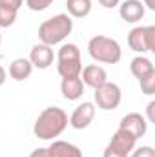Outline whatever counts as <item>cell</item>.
<instances>
[{"instance_id":"6da1fadb","label":"cell","mask_w":155,"mask_h":157,"mask_svg":"<svg viewBox=\"0 0 155 157\" xmlns=\"http://www.w3.org/2000/svg\"><path fill=\"white\" fill-rule=\"evenodd\" d=\"M68 113L62 108L49 106L39 113L33 126V133L42 141H55V137H59L68 128Z\"/></svg>"},{"instance_id":"7a4b0ae2","label":"cell","mask_w":155,"mask_h":157,"mask_svg":"<svg viewBox=\"0 0 155 157\" xmlns=\"http://www.w3.org/2000/svg\"><path fill=\"white\" fill-rule=\"evenodd\" d=\"M73 31V20L68 13H59L39 26V40L46 46H57L68 39Z\"/></svg>"},{"instance_id":"3957f363","label":"cell","mask_w":155,"mask_h":157,"mask_svg":"<svg viewBox=\"0 0 155 157\" xmlns=\"http://www.w3.org/2000/svg\"><path fill=\"white\" fill-rule=\"evenodd\" d=\"M88 53L93 60L102 64H117L122 59V48L115 39L106 35H95L88 42Z\"/></svg>"},{"instance_id":"277c9868","label":"cell","mask_w":155,"mask_h":157,"mask_svg":"<svg viewBox=\"0 0 155 157\" xmlns=\"http://www.w3.org/2000/svg\"><path fill=\"white\" fill-rule=\"evenodd\" d=\"M57 71L62 78L80 77L82 71V57L77 44H62L57 53Z\"/></svg>"},{"instance_id":"5b68a950","label":"cell","mask_w":155,"mask_h":157,"mask_svg":"<svg viewBox=\"0 0 155 157\" xmlns=\"http://www.w3.org/2000/svg\"><path fill=\"white\" fill-rule=\"evenodd\" d=\"M128 46L131 51L142 55L155 51V26H137L128 33Z\"/></svg>"},{"instance_id":"8992f818","label":"cell","mask_w":155,"mask_h":157,"mask_svg":"<svg viewBox=\"0 0 155 157\" xmlns=\"http://www.w3.org/2000/svg\"><path fill=\"white\" fill-rule=\"evenodd\" d=\"M95 106L104 110V112H112V110H117L120 101H122V90L120 86L115 84V82H106L102 84L100 88L95 90Z\"/></svg>"},{"instance_id":"52a82bcc","label":"cell","mask_w":155,"mask_h":157,"mask_svg":"<svg viewBox=\"0 0 155 157\" xmlns=\"http://www.w3.org/2000/svg\"><path fill=\"white\" fill-rule=\"evenodd\" d=\"M95 112H97V106H95L93 102L86 101V102L78 104L77 108L73 110V113H71V117L68 119V122H70V126L75 128V130H84V128H88V126L93 122Z\"/></svg>"},{"instance_id":"ba28073f","label":"cell","mask_w":155,"mask_h":157,"mask_svg":"<svg viewBox=\"0 0 155 157\" xmlns=\"http://www.w3.org/2000/svg\"><path fill=\"white\" fill-rule=\"evenodd\" d=\"M119 128L130 132V133L139 141V139L144 137L146 132H148V121H146L144 115H141V113H137V112H131V113H128V115H124V117L120 119Z\"/></svg>"},{"instance_id":"9c48e42d","label":"cell","mask_w":155,"mask_h":157,"mask_svg":"<svg viewBox=\"0 0 155 157\" xmlns=\"http://www.w3.org/2000/svg\"><path fill=\"white\" fill-rule=\"evenodd\" d=\"M55 60V53L51 49V46H46V44H35L29 51V62L33 64V68H39V70H47Z\"/></svg>"},{"instance_id":"30bf717a","label":"cell","mask_w":155,"mask_h":157,"mask_svg":"<svg viewBox=\"0 0 155 157\" xmlns=\"http://www.w3.org/2000/svg\"><path fill=\"white\" fill-rule=\"evenodd\" d=\"M144 13H146V7L141 0H124L119 6V15L128 24H135V22L142 20Z\"/></svg>"},{"instance_id":"8fae6325","label":"cell","mask_w":155,"mask_h":157,"mask_svg":"<svg viewBox=\"0 0 155 157\" xmlns=\"http://www.w3.org/2000/svg\"><path fill=\"white\" fill-rule=\"evenodd\" d=\"M80 78H82L84 86H89V88L97 90V88H100L102 84L108 82V73H106V70H104L102 66H99V64H89V66L82 68Z\"/></svg>"},{"instance_id":"7c38bea8","label":"cell","mask_w":155,"mask_h":157,"mask_svg":"<svg viewBox=\"0 0 155 157\" xmlns=\"http://www.w3.org/2000/svg\"><path fill=\"white\" fill-rule=\"evenodd\" d=\"M84 82L80 77H68L62 78L60 82V91H62V97L68 99V101H78L82 95H84Z\"/></svg>"},{"instance_id":"4fadbf2b","label":"cell","mask_w":155,"mask_h":157,"mask_svg":"<svg viewBox=\"0 0 155 157\" xmlns=\"http://www.w3.org/2000/svg\"><path fill=\"white\" fill-rule=\"evenodd\" d=\"M47 152L51 154V157H82V150L77 144L68 143V141H60V139H55L47 146Z\"/></svg>"},{"instance_id":"5bb4252c","label":"cell","mask_w":155,"mask_h":157,"mask_svg":"<svg viewBox=\"0 0 155 157\" xmlns=\"http://www.w3.org/2000/svg\"><path fill=\"white\" fill-rule=\"evenodd\" d=\"M33 73V64L29 62V59H15L11 64H9V77L17 82H22L26 78H29V75Z\"/></svg>"},{"instance_id":"9a60e30c","label":"cell","mask_w":155,"mask_h":157,"mask_svg":"<svg viewBox=\"0 0 155 157\" xmlns=\"http://www.w3.org/2000/svg\"><path fill=\"white\" fill-rule=\"evenodd\" d=\"M130 71H131V75L137 78V80H141L142 77H146L148 73L155 71V66L148 57L137 55V57H133L131 62H130Z\"/></svg>"},{"instance_id":"2e32d148","label":"cell","mask_w":155,"mask_h":157,"mask_svg":"<svg viewBox=\"0 0 155 157\" xmlns=\"http://www.w3.org/2000/svg\"><path fill=\"white\" fill-rule=\"evenodd\" d=\"M110 144H112V146H115V148H119V150H122V152H126V154H131V152H133V148H135V144H137V139H135L130 132H126V130L119 128L115 133H113V137H112Z\"/></svg>"},{"instance_id":"e0dca14e","label":"cell","mask_w":155,"mask_h":157,"mask_svg":"<svg viewBox=\"0 0 155 157\" xmlns=\"http://www.w3.org/2000/svg\"><path fill=\"white\" fill-rule=\"evenodd\" d=\"M66 7H68V15L73 18H84L91 13V0H66Z\"/></svg>"},{"instance_id":"ac0fdd59","label":"cell","mask_w":155,"mask_h":157,"mask_svg":"<svg viewBox=\"0 0 155 157\" xmlns=\"http://www.w3.org/2000/svg\"><path fill=\"white\" fill-rule=\"evenodd\" d=\"M17 15H18V11L0 4V28H11L17 20Z\"/></svg>"},{"instance_id":"d6986e66","label":"cell","mask_w":155,"mask_h":157,"mask_svg":"<svg viewBox=\"0 0 155 157\" xmlns=\"http://www.w3.org/2000/svg\"><path fill=\"white\" fill-rule=\"evenodd\" d=\"M139 84H141V91L144 95H153L155 93V71L148 73L146 77H142L139 80Z\"/></svg>"},{"instance_id":"ffe728a7","label":"cell","mask_w":155,"mask_h":157,"mask_svg":"<svg viewBox=\"0 0 155 157\" xmlns=\"http://www.w3.org/2000/svg\"><path fill=\"white\" fill-rule=\"evenodd\" d=\"M53 4V0H26V6L31 11H44Z\"/></svg>"},{"instance_id":"44dd1931","label":"cell","mask_w":155,"mask_h":157,"mask_svg":"<svg viewBox=\"0 0 155 157\" xmlns=\"http://www.w3.org/2000/svg\"><path fill=\"white\" fill-rule=\"evenodd\" d=\"M131 157H155V150L152 146H139V148H133Z\"/></svg>"},{"instance_id":"7402d4cb","label":"cell","mask_w":155,"mask_h":157,"mask_svg":"<svg viewBox=\"0 0 155 157\" xmlns=\"http://www.w3.org/2000/svg\"><path fill=\"white\" fill-rule=\"evenodd\" d=\"M102 157H130V154H126V152L119 150V148L112 146V144L108 143V146L104 148V154H102Z\"/></svg>"},{"instance_id":"603a6c76","label":"cell","mask_w":155,"mask_h":157,"mask_svg":"<svg viewBox=\"0 0 155 157\" xmlns=\"http://www.w3.org/2000/svg\"><path fill=\"white\" fill-rule=\"evenodd\" d=\"M146 121L155 122V101H150L148 106H146Z\"/></svg>"},{"instance_id":"cb8c5ba5","label":"cell","mask_w":155,"mask_h":157,"mask_svg":"<svg viewBox=\"0 0 155 157\" xmlns=\"http://www.w3.org/2000/svg\"><path fill=\"white\" fill-rule=\"evenodd\" d=\"M0 4H2V6H7V7L15 9V11H18V9L22 7L24 0H0Z\"/></svg>"},{"instance_id":"d4e9b609","label":"cell","mask_w":155,"mask_h":157,"mask_svg":"<svg viewBox=\"0 0 155 157\" xmlns=\"http://www.w3.org/2000/svg\"><path fill=\"white\" fill-rule=\"evenodd\" d=\"M99 4L102 7H106V9H113V7H117L120 4V0H99Z\"/></svg>"},{"instance_id":"484cf974","label":"cell","mask_w":155,"mask_h":157,"mask_svg":"<svg viewBox=\"0 0 155 157\" xmlns=\"http://www.w3.org/2000/svg\"><path fill=\"white\" fill-rule=\"evenodd\" d=\"M29 157H51V154L47 152V148H37L29 154Z\"/></svg>"},{"instance_id":"4316f807","label":"cell","mask_w":155,"mask_h":157,"mask_svg":"<svg viewBox=\"0 0 155 157\" xmlns=\"http://www.w3.org/2000/svg\"><path fill=\"white\" fill-rule=\"evenodd\" d=\"M7 80V71L4 70V66H0V86H4Z\"/></svg>"},{"instance_id":"83f0119b","label":"cell","mask_w":155,"mask_h":157,"mask_svg":"<svg viewBox=\"0 0 155 157\" xmlns=\"http://www.w3.org/2000/svg\"><path fill=\"white\" fill-rule=\"evenodd\" d=\"M141 2L144 4V7H148V9L155 11V0H141Z\"/></svg>"},{"instance_id":"f1b7e54d","label":"cell","mask_w":155,"mask_h":157,"mask_svg":"<svg viewBox=\"0 0 155 157\" xmlns=\"http://www.w3.org/2000/svg\"><path fill=\"white\" fill-rule=\"evenodd\" d=\"M0 44H2V35H0Z\"/></svg>"}]
</instances>
